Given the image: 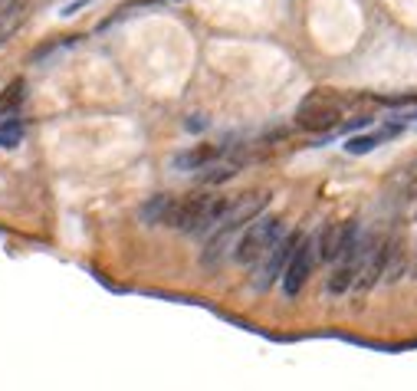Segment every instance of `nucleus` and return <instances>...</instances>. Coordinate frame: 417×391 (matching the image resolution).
<instances>
[{"mask_svg": "<svg viewBox=\"0 0 417 391\" xmlns=\"http://www.w3.org/2000/svg\"><path fill=\"white\" fill-rule=\"evenodd\" d=\"M210 204V194H191V197H178V207H174V217L168 227L178 230V233H197V224L204 217V210Z\"/></svg>", "mask_w": 417, "mask_h": 391, "instance_id": "nucleus-7", "label": "nucleus"}, {"mask_svg": "<svg viewBox=\"0 0 417 391\" xmlns=\"http://www.w3.org/2000/svg\"><path fill=\"white\" fill-rule=\"evenodd\" d=\"M230 210V197H210V204H207V210H204V217H200V224H197V233L194 237H200V233H210V230L217 227L223 220V214Z\"/></svg>", "mask_w": 417, "mask_h": 391, "instance_id": "nucleus-11", "label": "nucleus"}, {"mask_svg": "<svg viewBox=\"0 0 417 391\" xmlns=\"http://www.w3.org/2000/svg\"><path fill=\"white\" fill-rule=\"evenodd\" d=\"M407 270V250H404V240L394 237V247H391V256H388V266H384V283H398Z\"/></svg>", "mask_w": 417, "mask_h": 391, "instance_id": "nucleus-13", "label": "nucleus"}, {"mask_svg": "<svg viewBox=\"0 0 417 391\" xmlns=\"http://www.w3.org/2000/svg\"><path fill=\"white\" fill-rule=\"evenodd\" d=\"M407 118H411V122H417V112H411V115H407Z\"/></svg>", "mask_w": 417, "mask_h": 391, "instance_id": "nucleus-19", "label": "nucleus"}, {"mask_svg": "<svg viewBox=\"0 0 417 391\" xmlns=\"http://www.w3.org/2000/svg\"><path fill=\"white\" fill-rule=\"evenodd\" d=\"M315 260H319V240L315 237H302V243L292 253L290 266H286V273H283V293L290 299L299 296V289L306 286V279L315 270Z\"/></svg>", "mask_w": 417, "mask_h": 391, "instance_id": "nucleus-5", "label": "nucleus"}, {"mask_svg": "<svg viewBox=\"0 0 417 391\" xmlns=\"http://www.w3.org/2000/svg\"><path fill=\"white\" fill-rule=\"evenodd\" d=\"M365 125H371V118H368V115H361V118H355V122H348L345 132H359V128H365Z\"/></svg>", "mask_w": 417, "mask_h": 391, "instance_id": "nucleus-18", "label": "nucleus"}, {"mask_svg": "<svg viewBox=\"0 0 417 391\" xmlns=\"http://www.w3.org/2000/svg\"><path fill=\"white\" fill-rule=\"evenodd\" d=\"M174 207H178V197H171V194H155V197H148L145 204L139 207V217H141V224L145 227H168L171 224V217H174Z\"/></svg>", "mask_w": 417, "mask_h": 391, "instance_id": "nucleus-10", "label": "nucleus"}, {"mask_svg": "<svg viewBox=\"0 0 417 391\" xmlns=\"http://www.w3.org/2000/svg\"><path fill=\"white\" fill-rule=\"evenodd\" d=\"M24 141V122L17 115H7L0 122V148H17Z\"/></svg>", "mask_w": 417, "mask_h": 391, "instance_id": "nucleus-14", "label": "nucleus"}, {"mask_svg": "<svg viewBox=\"0 0 417 391\" xmlns=\"http://www.w3.org/2000/svg\"><path fill=\"white\" fill-rule=\"evenodd\" d=\"M24 99H26V82L24 79H13L7 89L0 92V118L17 115V109L24 105Z\"/></svg>", "mask_w": 417, "mask_h": 391, "instance_id": "nucleus-12", "label": "nucleus"}, {"mask_svg": "<svg viewBox=\"0 0 417 391\" xmlns=\"http://www.w3.org/2000/svg\"><path fill=\"white\" fill-rule=\"evenodd\" d=\"M227 151V145H197V148H187V151H178L171 158V168L174 171H200L207 168L210 161H217Z\"/></svg>", "mask_w": 417, "mask_h": 391, "instance_id": "nucleus-8", "label": "nucleus"}, {"mask_svg": "<svg viewBox=\"0 0 417 391\" xmlns=\"http://www.w3.org/2000/svg\"><path fill=\"white\" fill-rule=\"evenodd\" d=\"M24 23H26L24 17H17V20H3V23H0V46H3V43H10L13 36H17V30H20Z\"/></svg>", "mask_w": 417, "mask_h": 391, "instance_id": "nucleus-16", "label": "nucleus"}, {"mask_svg": "<svg viewBox=\"0 0 417 391\" xmlns=\"http://www.w3.org/2000/svg\"><path fill=\"white\" fill-rule=\"evenodd\" d=\"M302 230H292V233H279V240L269 247L263 256H260V266H256V276H253V289L256 293H267L273 283H279L283 279V273H286V266H290L292 253H296V247L302 243Z\"/></svg>", "mask_w": 417, "mask_h": 391, "instance_id": "nucleus-4", "label": "nucleus"}, {"mask_svg": "<svg viewBox=\"0 0 417 391\" xmlns=\"http://www.w3.org/2000/svg\"><path fill=\"white\" fill-rule=\"evenodd\" d=\"M267 201H269L267 194H250V197H240V201H230V210H227L223 220L214 227L207 247H204V253H200V263L204 266L221 263V256H223V250H227L230 237L237 233V230H244L253 217H260L263 207H267Z\"/></svg>", "mask_w": 417, "mask_h": 391, "instance_id": "nucleus-1", "label": "nucleus"}, {"mask_svg": "<svg viewBox=\"0 0 417 391\" xmlns=\"http://www.w3.org/2000/svg\"><path fill=\"white\" fill-rule=\"evenodd\" d=\"M279 233H283V220H279L276 214H260V217H253L244 227L240 240L233 243V260L240 266L256 263V260L279 240Z\"/></svg>", "mask_w": 417, "mask_h": 391, "instance_id": "nucleus-3", "label": "nucleus"}, {"mask_svg": "<svg viewBox=\"0 0 417 391\" xmlns=\"http://www.w3.org/2000/svg\"><path fill=\"white\" fill-rule=\"evenodd\" d=\"M391 247H394V237H381V240L371 243L368 256H365V263H361V273H359V279H355V289H359V293H368L371 286H378L384 279V266H388Z\"/></svg>", "mask_w": 417, "mask_h": 391, "instance_id": "nucleus-6", "label": "nucleus"}, {"mask_svg": "<svg viewBox=\"0 0 417 391\" xmlns=\"http://www.w3.org/2000/svg\"><path fill=\"white\" fill-rule=\"evenodd\" d=\"M401 132H404V122H401V118H391V122H388L384 128H378V132H368V135H348L345 151L348 155H368V151H375L381 141L401 135Z\"/></svg>", "mask_w": 417, "mask_h": 391, "instance_id": "nucleus-9", "label": "nucleus"}, {"mask_svg": "<svg viewBox=\"0 0 417 391\" xmlns=\"http://www.w3.org/2000/svg\"><path fill=\"white\" fill-rule=\"evenodd\" d=\"M200 184H223L230 181L233 174H237V168L233 164H221V168H214V164H207V168H200Z\"/></svg>", "mask_w": 417, "mask_h": 391, "instance_id": "nucleus-15", "label": "nucleus"}, {"mask_svg": "<svg viewBox=\"0 0 417 391\" xmlns=\"http://www.w3.org/2000/svg\"><path fill=\"white\" fill-rule=\"evenodd\" d=\"M345 99L336 95V92H309L306 99L296 109V125L306 128V132H322L329 135L332 128H338L342 122V112H345Z\"/></svg>", "mask_w": 417, "mask_h": 391, "instance_id": "nucleus-2", "label": "nucleus"}, {"mask_svg": "<svg viewBox=\"0 0 417 391\" xmlns=\"http://www.w3.org/2000/svg\"><path fill=\"white\" fill-rule=\"evenodd\" d=\"M89 3H93V0H72V3H66V7H59V17H63V20H70V17H76L79 10H86Z\"/></svg>", "mask_w": 417, "mask_h": 391, "instance_id": "nucleus-17", "label": "nucleus"}]
</instances>
